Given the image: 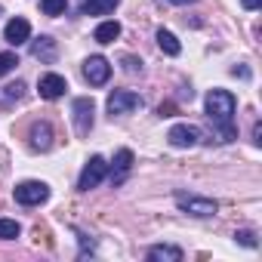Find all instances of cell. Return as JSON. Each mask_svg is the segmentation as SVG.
Instances as JSON below:
<instances>
[{"label": "cell", "instance_id": "6da1fadb", "mask_svg": "<svg viewBox=\"0 0 262 262\" xmlns=\"http://www.w3.org/2000/svg\"><path fill=\"white\" fill-rule=\"evenodd\" d=\"M234 108H237V102H234V96L228 90H210L207 93V117L213 120V126H219L222 142L234 139V126H231Z\"/></svg>", "mask_w": 262, "mask_h": 262}, {"label": "cell", "instance_id": "7a4b0ae2", "mask_svg": "<svg viewBox=\"0 0 262 262\" xmlns=\"http://www.w3.org/2000/svg\"><path fill=\"white\" fill-rule=\"evenodd\" d=\"M176 207H179L182 213H188V216H198V219L216 216V210H219L216 201H210V198H198V194H185V191L176 194Z\"/></svg>", "mask_w": 262, "mask_h": 262}, {"label": "cell", "instance_id": "3957f363", "mask_svg": "<svg viewBox=\"0 0 262 262\" xmlns=\"http://www.w3.org/2000/svg\"><path fill=\"white\" fill-rule=\"evenodd\" d=\"M105 176H108V164H105V158H102V155H93V158L83 164V170H80L77 188H80V191H90V188H96Z\"/></svg>", "mask_w": 262, "mask_h": 262}, {"label": "cell", "instance_id": "277c9868", "mask_svg": "<svg viewBox=\"0 0 262 262\" xmlns=\"http://www.w3.org/2000/svg\"><path fill=\"white\" fill-rule=\"evenodd\" d=\"M13 194H16V204H22V207H37V204L50 201V185L31 179V182H19Z\"/></svg>", "mask_w": 262, "mask_h": 262}, {"label": "cell", "instance_id": "5b68a950", "mask_svg": "<svg viewBox=\"0 0 262 262\" xmlns=\"http://www.w3.org/2000/svg\"><path fill=\"white\" fill-rule=\"evenodd\" d=\"M108 114L111 117H117V114H129V111H136V108H142V96L139 93H133V90H114L111 96H108Z\"/></svg>", "mask_w": 262, "mask_h": 262}, {"label": "cell", "instance_id": "8992f818", "mask_svg": "<svg viewBox=\"0 0 262 262\" xmlns=\"http://www.w3.org/2000/svg\"><path fill=\"white\" fill-rule=\"evenodd\" d=\"M93 111H96V105H93V99H86V96H77V99L71 102V114H74V129H77V136H86L90 129H93Z\"/></svg>", "mask_w": 262, "mask_h": 262}, {"label": "cell", "instance_id": "52a82bcc", "mask_svg": "<svg viewBox=\"0 0 262 262\" xmlns=\"http://www.w3.org/2000/svg\"><path fill=\"white\" fill-rule=\"evenodd\" d=\"M167 139H170L173 148H194L201 142V129L191 126V123H176V126H170Z\"/></svg>", "mask_w": 262, "mask_h": 262}, {"label": "cell", "instance_id": "ba28073f", "mask_svg": "<svg viewBox=\"0 0 262 262\" xmlns=\"http://www.w3.org/2000/svg\"><path fill=\"white\" fill-rule=\"evenodd\" d=\"M83 77H86L93 86H105L108 77H111V65H108V59H105V56H90V59L83 62Z\"/></svg>", "mask_w": 262, "mask_h": 262}, {"label": "cell", "instance_id": "9c48e42d", "mask_svg": "<svg viewBox=\"0 0 262 262\" xmlns=\"http://www.w3.org/2000/svg\"><path fill=\"white\" fill-rule=\"evenodd\" d=\"M28 139H31V148H34V151H50V148H53V126H50L47 120L31 123Z\"/></svg>", "mask_w": 262, "mask_h": 262}, {"label": "cell", "instance_id": "30bf717a", "mask_svg": "<svg viewBox=\"0 0 262 262\" xmlns=\"http://www.w3.org/2000/svg\"><path fill=\"white\" fill-rule=\"evenodd\" d=\"M4 37H7V43H13V47H22V43H28V37H31V25H28V19H22V16L10 19V22H7V31H4Z\"/></svg>", "mask_w": 262, "mask_h": 262}, {"label": "cell", "instance_id": "8fae6325", "mask_svg": "<svg viewBox=\"0 0 262 262\" xmlns=\"http://www.w3.org/2000/svg\"><path fill=\"white\" fill-rule=\"evenodd\" d=\"M37 90H40V99H62L65 96V90H68V83H65V77L62 74H43L40 77V83H37Z\"/></svg>", "mask_w": 262, "mask_h": 262}, {"label": "cell", "instance_id": "7c38bea8", "mask_svg": "<svg viewBox=\"0 0 262 262\" xmlns=\"http://www.w3.org/2000/svg\"><path fill=\"white\" fill-rule=\"evenodd\" d=\"M56 40L53 37H37L34 43H31V56L34 59H40V62H56Z\"/></svg>", "mask_w": 262, "mask_h": 262}, {"label": "cell", "instance_id": "4fadbf2b", "mask_svg": "<svg viewBox=\"0 0 262 262\" xmlns=\"http://www.w3.org/2000/svg\"><path fill=\"white\" fill-rule=\"evenodd\" d=\"M148 259L151 262H182V250L173 244H158L148 250Z\"/></svg>", "mask_w": 262, "mask_h": 262}, {"label": "cell", "instance_id": "5bb4252c", "mask_svg": "<svg viewBox=\"0 0 262 262\" xmlns=\"http://www.w3.org/2000/svg\"><path fill=\"white\" fill-rule=\"evenodd\" d=\"M129 167H133V151L129 148H120L117 158H114V170H111V182H123V176L129 173Z\"/></svg>", "mask_w": 262, "mask_h": 262}, {"label": "cell", "instance_id": "9a60e30c", "mask_svg": "<svg viewBox=\"0 0 262 262\" xmlns=\"http://www.w3.org/2000/svg\"><path fill=\"white\" fill-rule=\"evenodd\" d=\"M99 43H114L117 37H120V22H114V19H108V22H102L99 28H96V34H93Z\"/></svg>", "mask_w": 262, "mask_h": 262}, {"label": "cell", "instance_id": "2e32d148", "mask_svg": "<svg viewBox=\"0 0 262 262\" xmlns=\"http://www.w3.org/2000/svg\"><path fill=\"white\" fill-rule=\"evenodd\" d=\"M117 4H120V0H86V4H83V16H108V13H114Z\"/></svg>", "mask_w": 262, "mask_h": 262}, {"label": "cell", "instance_id": "e0dca14e", "mask_svg": "<svg viewBox=\"0 0 262 262\" xmlns=\"http://www.w3.org/2000/svg\"><path fill=\"white\" fill-rule=\"evenodd\" d=\"M158 47H161L167 56H179V53H182V43H179V40H176V34H173V31H167V28H161V31H158Z\"/></svg>", "mask_w": 262, "mask_h": 262}, {"label": "cell", "instance_id": "ac0fdd59", "mask_svg": "<svg viewBox=\"0 0 262 262\" xmlns=\"http://www.w3.org/2000/svg\"><path fill=\"white\" fill-rule=\"evenodd\" d=\"M22 96H25V83H22V80H16V83H10V86H4V90H0V105L19 102Z\"/></svg>", "mask_w": 262, "mask_h": 262}, {"label": "cell", "instance_id": "d6986e66", "mask_svg": "<svg viewBox=\"0 0 262 262\" xmlns=\"http://www.w3.org/2000/svg\"><path fill=\"white\" fill-rule=\"evenodd\" d=\"M19 231H22V225L16 219H0V241H13V237H19Z\"/></svg>", "mask_w": 262, "mask_h": 262}, {"label": "cell", "instance_id": "ffe728a7", "mask_svg": "<svg viewBox=\"0 0 262 262\" xmlns=\"http://www.w3.org/2000/svg\"><path fill=\"white\" fill-rule=\"evenodd\" d=\"M40 10L47 16H62L65 13V0H40Z\"/></svg>", "mask_w": 262, "mask_h": 262}, {"label": "cell", "instance_id": "44dd1931", "mask_svg": "<svg viewBox=\"0 0 262 262\" xmlns=\"http://www.w3.org/2000/svg\"><path fill=\"white\" fill-rule=\"evenodd\" d=\"M16 65H19L16 53H0V77L10 74V71H16Z\"/></svg>", "mask_w": 262, "mask_h": 262}, {"label": "cell", "instance_id": "7402d4cb", "mask_svg": "<svg viewBox=\"0 0 262 262\" xmlns=\"http://www.w3.org/2000/svg\"><path fill=\"white\" fill-rule=\"evenodd\" d=\"M234 237H237V244H244V247H256V244H259V241H256V231H250V228L237 231Z\"/></svg>", "mask_w": 262, "mask_h": 262}, {"label": "cell", "instance_id": "603a6c76", "mask_svg": "<svg viewBox=\"0 0 262 262\" xmlns=\"http://www.w3.org/2000/svg\"><path fill=\"white\" fill-rule=\"evenodd\" d=\"M120 62H123V68H126L129 74H136V71H142V59H136V56H123Z\"/></svg>", "mask_w": 262, "mask_h": 262}, {"label": "cell", "instance_id": "cb8c5ba5", "mask_svg": "<svg viewBox=\"0 0 262 262\" xmlns=\"http://www.w3.org/2000/svg\"><path fill=\"white\" fill-rule=\"evenodd\" d=\"M241 7H244V10H259L262 0H241Z\"/></svg>", "mask_w": 262, "mask_h": 262}, {"label": "cell", "instance_id": "d4e9b609", "mask_svg": "<svg viewBox=\"0 0 262 262\" xmlns=\"http://www.w3.org/2000/svg\"><path fill=\"white\" fill-rule=\"evenodd\" d=\"M253 142H256V145H259V142H262V126H259V123H256V126H253Z\"/></svg>", "mask_w": 262, "mask_h": 262}, {"label": "cell", "instance_id": "484cf974", "mask_svg": "<svg viewBox=\"0 0 262 262\" xmlns=\"http://www.w3.org/2000/svg\"><path fill=\"white\" fill-rule=\"evenodd\" d=\"M167 4H173V7H185V4H194V0H167Z\"/></svg>", "mask_w": 262, "mask_h": 262}]
</instances>
